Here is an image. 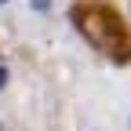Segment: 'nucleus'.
Wrapping results in <instances>:
<instances>
[{
	"instance_id": "nucleus-1",
	"label": "nucleus",
	"mask_w": 131,
	"mask_h": 131,
	"mask_svg": "<svg viewBox=\"0 0 131 131\" xmlns=\"http://www.w3.org/2000/svg\"><path fill=\"white\" fill-rule=\"evenodd\" d=\"M69 26L109 66H120V69L131 66V18L117 4H106V0H77L69 7Z\"/></svg>"
},
{
	"instance_id": "nucleus-2",
	"label": "nucleus",
	"mask_w": 131,
	"mask_h": 131,
	"mask_svg": "<svg viewBox=\"0 0 131 131\" xmlns=\"http://www.w3.org/2000/svg\"><path fill=\"white\" fill-rule=\"evenodd\" d=\"M29 15H51L55 11V0H26Z\"/></svg>"
},
{
	"instance_id": "nucleus-3",
	"label": "nucleus",
	"mask_w": 131,
	"mask_h": 131,
	"mask_svg": "<svg viewBox=\"0 0 131 131\" xmlns=\"http://www.w3.org/2000/svg\"><path fill=\"white\" fill-rule=\"evenodd\" d=\"M7 88H11V66L0 58V95H7Z\"/></svg>"
},
{
	"instance_id": "nucleus-4",
	"label": "nucleus",
	"mask_w": 131,
	"mask_h": 131,
	"mask_svg": "<svg viewBox=\"0 0 131 131\" xmlns=\"http://www.w3.org/2000/svg\"><path fill=\"white\" fill-rule=\"evenodd\" d=\"M120 127H124V131H131V102H124V106H120Z\"/></svg>"
},
{
	"instance_id": "nucleus-5",
	"label": "nucleus",
	"mask_w": 131,
	"mask_h": 131,
	"mask_svg": "<svg viewBox=\"0 0 131 131\" xmlns=\"http://www.w3.org/2000/svg\"><path fill=\"white\" fill-rule=\"evenodd\" d=\"M4 7H11V0H0V11H4Z\"/></svg>"
},
{
	"instance_id": "nucleus-6",
	"label": "nucleus",
	"mask_w": 131,
	"mask_h": 131,
	"mask_svg": "<svg viewBox=\"0 0 131 131\" xmlns=\"http://www.w3.org/2000/svg\"><path fill=\"white\" fill-rule=\"evenodd\" d=\"M80 131H102V127H80Z\"/></svg>"
},
{
	"instance_id": "nucleus-7",
	"label": "nucleus",
	"mask_w": 131,
	"mask_h": 131,
	"mask_svg": "<svg viewBox=\"0 0 131 131\" xmlns=\"http://www.w3.org/2000/svg\"><path fill=\"white\" fill-rule=\"evenodd\" d=\"M127 18H131V0H127Z\"/></svg>"
}]
</instances>
